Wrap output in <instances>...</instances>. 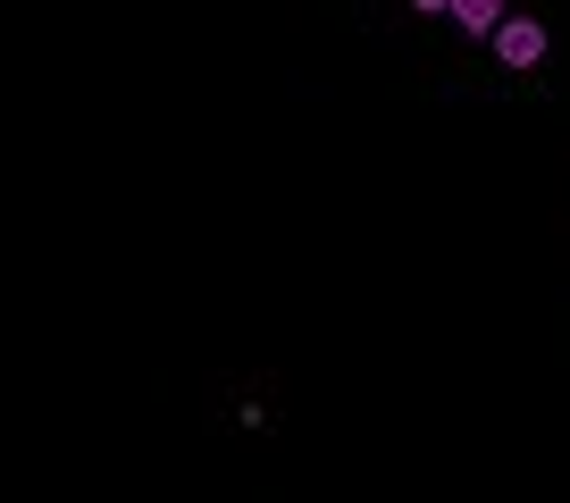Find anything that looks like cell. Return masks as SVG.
Masks as SVG:
<instances>
[{
    "label": "cell",
    "instance_id": "obj_1",
    "mask_svg": "<svg viewBox=\"0 0 570 503\" xmlns=\"http://www.w3.org/2000/svg\"><path fill=\"white\" fill-rule=\"evenodd\" d=\"M487 42H495L503 68H537V59H546V26H537V18H503Z\"/></svg>",
    "mask_w": 570,
    "mask_h": 503
},
{
    "label": "cell",
    "instance_id": "obj_2",
    "mask_svg": "<svg viewBox=\"0 0 570 503\" xmlns=\"http://www.w3.org/2000/svg\"><path fill=\"white\" fill-rule=\"evenodd\" d=\"M445 18L462 26V34H495V26L512 18V9H503V0H445Z\"/></svg>",
    "mask_w": 570,
    "mask_h": 503
},
{
    "label": "cell",
    "instance_id": "obj_3",
    "mask_svg": "<svg viewBox=\"0 0 570 503\" xmlns=\"http://www.w3.org/2000/svg\"><path fill=\"white\" fill-rule=\"evenodd\" d=\"M411 9H420V18H445V0H411Z\"/></svg>",
    "mask_w": 570,
    "mask_h": 503
}]
</instances>
